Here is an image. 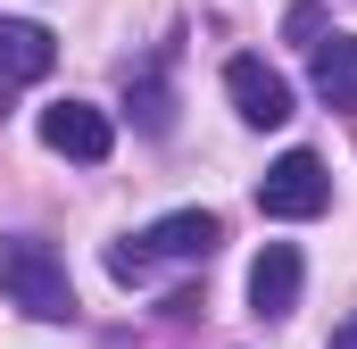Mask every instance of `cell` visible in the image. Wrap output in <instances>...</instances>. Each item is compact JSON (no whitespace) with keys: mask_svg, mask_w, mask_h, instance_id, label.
Instances as JSON below:
<instances>
[{"mask_svg":"<svg viewBox=\"0 0 357 349\" xmlns=\"http://www.w3.org/2000/svg\"><path fill=\"white\" fill-rule=\"evenodd\" d=\"M0 291H8V308H25V316H42V325H67L75 316V283H67V266L50 242H0Z\"/></svg>","mask_w":357,"mask_h":349,"instance_id":"1","label":"cell"},{"mask_svg":"<svg viewBox=\"0 0 357 349\" xmlns=\"http://www.w3.org/2000/svg\"><path fill=\"white\" fill-rule=\"evenodd\" d=\"M333 208V174L316 150H282L266 174H258V216L274 225H307V216H324Z\"/></svg>","mask_w":357,"mask_h":349,"instance_id":"2","label":"cell"},{"mask_svg":"<svg viewBox=\"0 0 357 349\" xmlns=\"http://www.w3.org/2000/svg\"><path fill=\"white\" fill-rule=\"evenodd\" d=\"M42 142H50L59 158H75V167H100V158L116 150V125H108V108H91V100H50V108H42Z\"/></svg>","mask_w":357,"mask_h":349,"instance_id":"3","label":"cell"},{"mask_svg":"<svg viewBox=\"0 0 357 349\" xmlns=\"http://www.w3.org/2000/svg\"><path fill=\"white\" fill-rule=\"evenodd\" d=\"M225 100L241 125H291V84L274 75L266 59H233L225 67Z\"/></svg>","mask_w":357,"mask_h":349,"instance_id":"4","label":"cell"},{"mask_svg":"<svg viewBox=\"0 0 357 349\" xmlns=\"http://www.w3.org/2000/svg\"><path fill=\"white\" fill-rule=\"evenodd\" d=\"M59 67V34L33 17H0V84H42Z\"/></svg>","mask_w":357,"mask_h":349,"instance_id":"5","label":"cell"},{"mask_svg":"<svg viewBox=\"0 0 357 349\" xmlns=\"http://www.w3.org/2000/svg\"><path fill=\"white\" fill-rule=\"evenodd\" d=\"M299 250L291 242H266L258 258H250V316H291L299 308Z\"/></svg>","mask_w":357,"mask_h":349,"instance_id":"6","label":"cell"},{"mask_svg":"<svg viewBox=\"0 0 357 349\" xmlns=\"http://www.w3.org/2000/svg\"><path fill=\"white\" fill-rule=\"evenodd\" d=\"M216 242H225V225H216L208 208H175V216H158V225L142 233L150 258H208Z\"/></svg>","mask_w":357,"mask_h":349,"instance_id":"7","label":"cell"},{"mask_svg":"<svg viewBox=\"0 0 357 349\" xmlns=\"http://www.w3.org/2000/svg\"><path fill=\"white\" fill-rule=\"evenodd\" d=\"M307 84L324 108H357V34H333V42H316V67H307Z\"/></svg>","mask_w":357,"mask_h":349,"instance_id":"8","label":"cell"},{"mask_svg":"<svg viewBox=\"0 0 357 349\" xmlns=\"http://www.w3.org/2000/svg\"><path fill=\"white\" fill-rule=\"evenodd\" d=\"M133 117H142L150 133H167V125H175V108H167V84H142V91H133Z\"/></svg>","mask_w":357,"mask_h":349,"instance_id":"9","label":"cell"},{"mask_svg":"<svg viewBox=\"0 0 357 349\" xmlns=\"http://www.w3.org/2000/svg\"><path fill=\"white\" fill-rule=\"evenodd\" d=\"M108 274H116V283H142V274H150V250H142V242H116V250H108Z\"/></svg>","mask_w":357,"mask_h":349,"instance_id":"10","label":"cell"},{"mask_svg":"<svg viewBox=\"0 0 357 349\" xmlns=\"http://www.w3.org/2000/svg\"><path fill=\"white\" fill-rule=\"evenodd\" d=\"M282 34H291V42H316V34H324V8H316V0H299V8L282 17Z\"/></svg>","mask_w":357,"mask_h":349,"instance_id":"11","label":"cell"},{"mask_svg":"<svg viewBox=\"0 0 357 349\" xmlns=\"http://www.w3.org/2000/svg\"><path fill=\"white\" fill-rule=\"evenodd\" d=\"M333 349H357V316H341V325H333Z\"/></svg>","mask_w":357,"mask_h":349,"instance_id":"12","label":"cell"}]
</instances>
